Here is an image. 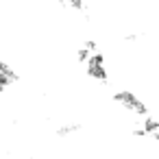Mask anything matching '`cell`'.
Wrapping results in <instances>:
<instances>
[{
	"label": "cell",
	"mask_w": 159,
	"mask_h": 159,
	"mask_svg": "<svg viewBox=\"0 0 159 159\" xmlns=\"http://www.w3.org/2000/svg\"><path fill=\"white\" fill-rule=\"evenodd\" d=\"M113 100H116L120 107H124L126 111L135 113V116H142V118L148 116V107H146V102H144L135 92H131V89H118V92L113 94Z\"/></svg>",
	"instance_id": "6da1fadb"
},
{
	"label": "cell",
	"mask_w": 159,
	"mask_h": 159,
	"mask_svg": "<svg viewBox=\"0 0 159 159\" xmlns=\"http://www.w3.org/2000/svg\"><path fill=\"white\" fill-rule=\"evenodd\" d=\"M85 72L89 79L98 81V83H105L109 79V70H107V61H105V55L98 50L94 52L87 61H85Z\"/></svg>",
	"instance_id": "7a4b0ae2"
},
{
	"label": "cell",
	"mask_w": 159,
	"mask_h": 159,
	"mask_svg": "<svg viewBox=\"0 0 159 159\" xmlns=\"http://www.w3.org/2000/svg\"><path fill=\"white\" fill-rule=\"evenodd\" d=\"M133 135L135 137H150V139H155L157 137V120L152 116H146L144 122L133 129Z\"/></svg>",
	"instance_id": "3957f363"
},
{
	"label": "cell",
	"mask_w": 159,
	"mask_h": 159,
	"mask_svg": "<svg viewBox=\"0 0 159 159\" xmlns=\"http://www.w3.org/2000/svg\"><path fill=\"white\" fill-rule=\"evenodd\" d=\"M18 81H20V74H18L7 61L0 59V89H5V87H9V85H13V83H18Z\"/></svg>",
	"instance_id": "277c9868"
},
{
	"label": "cell",
	"mask_w": 159,
	"mask_h": 159,
	"mask_svg": "<svg viewBox=\"0 0 159 159\" xmlns=\"http://www.w3.org/2000/svg\"><path fill=\"white\" fill-rule=\"evenodd\" d=\"M76 131H81V124L79 122H68V124H61V126H57L55 129V133H57V137H70V135H74Z\"/></svg>",
	"instance_id": "5b68a950"
},
{
	"label": "cell",
	"mask_w": 159,
	"mask_h": 159,
	"mask_svg": "<svg viewBox=\"0 0 159 159\" xmlns=\"http://www.w3.org/2000/svg\"><path fill=\"white\" fill-rule=\"evenodd\" d=\"M61 7L70 9V11H87V5L81 0H72V2H61Z\"/></svg>",
	"instance_id": "8992f818"
}]
</instances>
